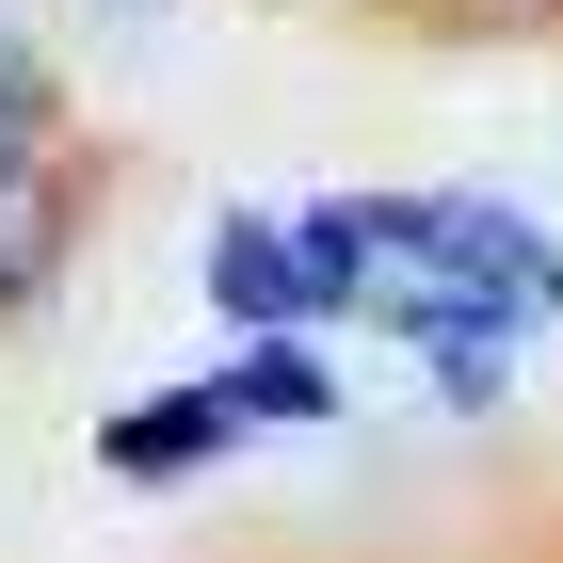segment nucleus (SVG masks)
<instances>
[{"label": "nucleus", "instance_id": "obj_1", "mask_svg": "<svg viewBox=\"0 0 563 563\" xmlns=\"http://www.w3.org/2000/svg\"><path fill=\"white\" fill-rule=\"evenodd\" d=\"M225 434H242V419H225V387H162L145 419H113V434H97V467H130V483H177V467H210Z\"/></svg>", "mask_w": 563, "mask_h": 563}, {"label": "nucleus", "instance_id": "obj_2", "mask_svg": "<svg viewBox=\"0 0 563 563\" xmlns=\"http://www.w3.org/2000/svg\"><path fill=\"white\" fill-rule=\"evenodd\" d=\"M65 274V177L48 162H0V306H33Z\"/></svg>", "mask_w": 563, "mask_h": 563}, {"label": "nucleus", "instance_id": "obj_3", "mask_svg": "<svg viewBox=\"0 0 563 563\" xmlns=\"http://www.w3.org/2000/svg\"><path fill=\"white\" fill-rule=\"evenodd\" d=\"M210 290H225V322H306V258H290V225H225L210 242Z\"/></svg>", "mask_w": 563, "mask_h": 563}, {"label": "nucleus", "instance_id": "obj_4", "mask_svg": "<svg viewBox=\"0 0 563 563\" xmlns=\"http://www.w3.org/2000/svg\"><path fill=\"white\" fill-rule=\"evenodd\" d=\"M322 402H339V387H322V354H290V339L225 371V419H322Z\"/></svg>", "mask_w": 563, "mask_h": 563}, {"label": "nucleus", "instance_id": "obj_5", "mask_svg": "<svg viewBox=\"0 0 563 563\" xmlns=\"http://www.w3.org/2000/svg\"><path fill=\"white\" fill-rule=\"evenodd\" d=\"M48 113H65V97H48V65L16 48V16H0V162H48Z\"/></svg>", "mask_w": 563, "mask_h": 563}]
</instances>
